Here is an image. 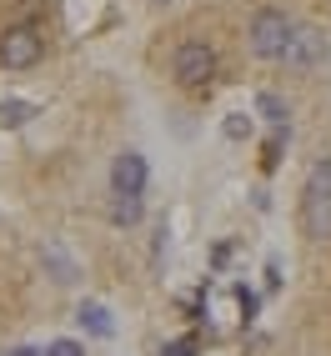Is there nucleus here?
Wrapping results in <instances>:
<instances>
[{
  "mask_svg": "<svg viewBox=\"0 0 331 356\" xmlns=\"http://www.w3.org/2000/svg\"><path fill=\"white\" fill-rule=\"evenodd\" d=\"M251 51L256 56H261V60H281V56H286V45H291V35H296V20L286 15V10H256L251 15Z\"/></svg>",
  "mask_w": 331,
  "mask_h": 356,
  "instance_id": "nucleus-1",
  "label": "nucleus"
},
{
  "mask_svg": "<svg viewBox=\"0 0 331 356\" xmlns=\"http://www.w3.org/2000/svg\"><path fill=\"white\" fill-rule=\"evenodd\" d=\"M40 56H45V40H40L35 26H10L0 35V65L6 70H31Z\"/></svg>",
  "mask_w": 331,
  "mask_h": 356,
  "instance_id": "nucleus-2",
  "label": "nucleus"
},
{
  "mask_svg": "<svg viewBox=\"0 0 331 356\" xmlns=\"http://www.w3.org/2000/svg\"><path fill=\"white\" fill-rule=\"evenodd\" d=\"M171 70H176L181 86H206L211 76H216V51H211L206 40H186V45H176Z\"/></svg>",
  "mask_w": 331,
  "mask_h": 356,
  "instance_id": "nucleus-3",
  "label": "nucleus"
},
{
  "mask_svg": "<svg viewBox=\"0 0 331 356\" xmlns=\"http://www.w3.org/2000/svg\"><path fill=\"white\" fill-rule=\"evenodd\" d=\"M326 60V35L316 26H296L291 45H286V56H281V65H291V70H316Z\"/></svg>",
  "mask_w": 331,
  "mask_h": 356,
  "instance_id": "nucleus-4",
  "label": "nucleus"
},
{
  "mask_svg": "<svg viewBox=\"0 0 331 356\" xmlns=\"http://www.w3.org/2000/svg\"><path fill=\"white\" fill-rule=\"evenodd\" d=\"M111 191H121V196H140V191H146V156H140V151H121L111 161Z\"/></svg>",
  "mask_w": 331,
  "mask_h": 356,
  "instance_id": "nucleus-5",
  "label": "nucleus"
},
{
  "mask_svg": "<svg viewBox=\"0 0 331 356\" xmlns=\"http://www.w3.org/2000/svg\"><path fill=\"white\" fill-rule=\"evenodd\" d=\"M301 226L316 241H331V196H301Z\"/></svg>",
  "mask_w": 331,
  "mask_h": 356,
  "instance_id": "nucleus-6",
  "label": "nucleus"
},
{
  "mask_svg": "<svg viewBox=\"0 0 331 356\" xmlns=\"http://www.w3.org/2000/svg\"><path fill=\"white\" fill-rule=\"evenodd\" d=\"M76 321H81V326L90 331V337H111V331H115V321H111V312H106L101 301H81Z\"/></svg>",
  "mask_w": 331,
  "mask_h": 356,
  "instance_id": "nucleus-7",
  "label": "nucleus"
},
{
  "mask_svg": "<svg viewBox=\"0 0 331 356\" xmlns=\"http://www.w3.org/2000/svg\"><path fill=\"white\" fill-rule=\"evenodd\" d=\"M256 115H261V121L271 126V131H286V101L281 96H271V90H261V96H256Z\"/></svg>",
  "mask_w": 331,
  "mask_h": 356,
  "instance_id": "nucleus-8",
  "label": "nucleus"
},
{
  "mask_svg": "<svg viewBox=\"0 0 331 356\" xmlns=\"http://www.w3.org/2000/svg\"><path fill=\"white\" fill-rule=\"evenodd\" d=\"M31 115H35V106L31 101H0V131H20V126H26L31 121Z\"/></svg>",
  "mask_w": 331,
  "mask_h": 356,
  "instance_id": "nucleus-9",
  "label": "nucleus"
},
{
  "mask_svg": "<svg viewBox=\"0 0 331 356\" xmlns=\"http://www.w3.org/2000/svg\"><path fill=\"white\" fill-rule=\"evenodd\" d=\"M111 221H115V226H136V221H140V196L111 191Z\"/></svg>",
  "mask_w": 331,
  "mask_h": 356,
  "instance_id": "nucleus-10",
  "label": "nucleus"
},
{
  "mask_svg": "<svg viewBox=\"0 0 331 356\" xmlns=\"http://www.w3.org/2000/svg\"><path fill=\"white\" fill-rule=\"evenodd\" d=\"M45 261H51V271H56V281H60V286H70V281H76V261H70V256L60 251V241H51V246H45Z\"/></svg>",
  "mask_w": 331,
  "mask_h": 356,
  "instance_id": "nucleus-11",
  "label": "nucleus"
},
{
  "mask_svg": "<svg viewBox=\"0 0 331 356\" xmlns=\"http://www.w3.org/2000/svg\"><path fill=\"white\" fill-rule=\"evenodd\" d=\"M306 196H331V156L312 165V176H306Z\"/></svg>",
  "mask_w": 331,
  "mask_h": 356,
  "instance_id": "nucleus-12",
  "label": "nucleus"
},
{
  "mask_svg": "<svg viewBox=\"0 0 331 356\" xmlns=\"http://www.w3.org/2000/svg\"><path fill=\"white\" fill-rule=\"evenodd\" d=\"M161 356H196V337H181V341H166Z\"/></svg>",
  "mask_w": 331,
  "mask_h": 356,
  "instance_id": "nucleus-13",
  "label": "nucleus"
},
{
  "mask_svg": "<svg viewBox=\"0 0 331 356\" xmlns=\"http://www.w3.org/2000/svg\"><path fill=\"white\" fill-rule=\"evenodd\" d=\"M226 136H231V140L251 136V115H231V121H226Z\"/></svg>",
  "mask_w": 331,
  "mask_h": 356,
  "instance_id": "nucleus-14",
  "label": "nucleus"
},
{
  "mask_svg": "<svg viewBox=\"0 0 331 356\" xmlns=\"http://www.w3.org/2000/svg\"><path fill=\"white\" fill-rule=\"evenodd\" d=\"M236 301H241V316L251 321V316H256V291H246V286H236Z\"/></svg>",
  "mask_w": 331,
  "mask_h": 356,
  "instance_id": "nucleus-15",
  "label": "nucleus"
},
{
  "mask_svg": "<svg viewBox=\"0 0 331 356\" xmlns=\"http://www.w3.org/2000/svg\"><path fill=\"white\" fill-rule=\"evenodd\" d=\"M45 356H86V351H81V341H51Z\"/></svg>",
  "mask_w": 331,
  "mask_h": 356,
  "instance_id": "nucleus-16",
  "label": "nucleus"
},
{
  "mask_svg": "<svg viewBox=\"0 0 331 356\" xmlns=\"http://www.w3.org/2000/svg\"><path fill=\"white\" fill-rule=\"evenodd\" d=\"M0 356H45V351H35V346H10V351H0Z\"/></svg>",
  "mask_w": 331,
  "mask_h": 356,
  "instance_id": "nucleus-17",
  "label": "nucleus"
}]
</instances>
